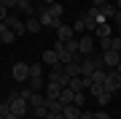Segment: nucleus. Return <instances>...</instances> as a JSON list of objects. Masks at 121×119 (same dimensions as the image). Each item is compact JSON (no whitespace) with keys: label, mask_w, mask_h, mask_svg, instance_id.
<instances>
[{"label":"nucleus","mask_w":121,"mask_h":119,"mask_svg":"<svg viewBox=\"0 0 121 119\" xmlns=\"http://www.w3.org/2000/svg\"><path fill=\"white\" fill-rule=\"evenodd\" d=\"M65 52L70 54V57H81V52H78V38H70V41H65Z\"/></svg>","instance_id":"nucleus-14"},{"label":"nucleus","mask_w":121,"mask_h":119,"mask_svg":"<svg viewBox=\"0 0 121 119\" xmlns=\"http://www.w3.org/2000/svg\"><path fill=\"white\" fill-rule=\"evenodd\" d=\"M113 71H116V73H118V76H121V62H118V65H116V68H113Z\"/></svg>","instance_id":"nucleus-41"},{"label":"nucleus","mask_w":121,"mask_h":119,"mask_svg":"<svg viewBox=\"0 0 121 119\" xmlns=\"http://www.w3.org/2000/svg\"><path fill=\"white\" fill-rule=\"evenodd\" d=\"M81 111H83V108H78L75 103H67V106L62 108V114H65V119H78V116H81Z\"/></svg>","instance_id":"nucleus-12"},{"label":"nucleus","mask_w":121,"mask_h":119,"mask_svg":"<svg viewBox=\"0 0 121 119\" xmlns=\"http://www.w3.org/2000/svg\"><path fill=\"white\" fill-rule=\"evenodd\" d=\"M43 119H65V114H62V111H46Z\"/></svg>","instance_id":"nucleus-30"},{"label":"nucleus","mask_w":121,"mask_h":119,"mask_svg":"<svg viewBox=\"0 0 121 119\" xmlns=\"http://www.w3.org/2000/svg\"><path fill=\"white\" fill-rule=\"evenodd\" d=\"M5 16H8V8H5V5H0V22H3Z\"/></svg>","instance_id":"nucleus-38"},{"label":"nucleus","mask_w":121,"mask_h":119,"mask_svg":"<svg viewBox=\"0 0 121 119\" xmlns=\"http://www.w3.org/2000/svg\"><path fill=\"white\" fill-rule=\"evenodd\" d=\"M43 87H46V79H43V76H32V79H30V89H32V92H40Z\"/></svg>","instance_id":"nucleus-21"},{"label":"nucleus","mask_w":121,"mask_h":119,"mask_svg":"<svg viewBox=\"0 0 121 119\" xmlns=\"http://www.w3.org/2000/svg\"><path fill=\"white\" fill-rule=\"evenodd\" d=\"M46 81H56V84H62V87H67V81H70V79H67V73H65V65H62V62H59V65H54Z\"/></svg>","instance_id":"nucleus-5"},{"label":"nucleus","mask_w":121,"mask_h":119,"mask_svg":"<svg viewBox=\"0 0 121 119\" xmlns=\"http://www.w3.org/2000/svg\"><path fill=\"white\" fill-rule=\"evenodd\" d=\"M27 106H30V108H38V106H43V95H40V92H32L30 97H27Z\"/></svg>","instance_id":"nucleus-22"},{"label":"nucleus","mask_w":121,"mask_h":119,"mask_svg":"<svg viewBox=\"0 0 121 119\" xmlns=\"http://www.w3.org/2000/svg\"><path fill=\"white\" fill-rule=\"evenodd\" d=\"M99 46H102V52H108L110 49V38H99Z\"/></svg>","instance_id":"nucleus-34"},{"label":"nucleus","mask_w":121,"mask_h":119,"mask_svg":"<svg viewBox=\"0 0 121 119\" xmlns=\"http://www.w3.org/2000/svg\"><path fill=\"white\" fill-rule=\"evenodd\" d=\"M105 3H108V0H91V5H97V8H99V5H105Z\"/></svg>","instance_id":"nucleus-39"},{"label":"nucleus","mask_w":121,"mask_h":119,"mask_svg":"<svg viewBox=\"0 0 121 119\" xmlns=\"http://www.w3.org/2000/svg\"><path fill=\"white\" fill-rule=\"evenodd\" d=\"M70 38H75L73 24H65V22H62L59 27H56V41H70Z\"/></svg>","instance_id":"nucleus-10"},{"label":"nucleus","mask_w":121,"mask_h":119,"mask_svg":"<svg viewBox=\"0 0 121 119\" xmlns=\"http://www.w3.org/2000/svg\"><path fill=\"white\" fill-rule=\"evenodd\" d=\"M13 41H16L13 30H8V27H5V30H0V43H13Z\"/></svg>","instance_id":"nucleus-24"},{"label":"nucleus","mask_w":121,"mask_h":119,"mask_svg":"<svg viewBox=\"0 0 121 119\" xmlns=\"http://www.w3.org/2000/svg\"><path fill=\"white\" fill-rule=\"evenodd\" d=\"M0 5H5V8H16V0H0Z\"/></svg>","instance_id":"nucleus-36"},{"label":"nucleus","mask_w":121,"mask_h":119,"mask_svg":"<svg viewBox=\"0 0 121 119\" xmlns=\"http://www.w3.org/2000/svg\"><path fill=\"white\" fill-rule=\"evenodd\" d=\"M78 119H94V114H91V111H86V108H83V111H81V116H78Z\"/></svg>","instance_id":"nucleus-37"},{"label":"nucleus","mask_w":121,"mask_h":119,"mask_svg":"<svg viewBox=\"0 0 121 119\" xmlns=\"http://www.w3.org/2000/svg\"><path fill=\"white\" fill-rule=\"evenodd\" d=\"M105 76H108V68H97L91 76H86L89 84H105Z\"/></svg>","instance_id":"nucleus-11"},{"label":"nucleus","mask_w":121,"mask_h":119,"mask_svg":"<svg viewBox=\"0 0 121 119\" xmlns=\"http://www.w3.org/2000/svg\"><path fill=\"white\" fill-rule=\"evenodd\" d=\"M116 5H110V3H105V5H99V14H102V19H105V22H108V19H113V16H116Z\"/></svg>","instance_id":"nucleus-19"},{"label":"nucleus","mask_w":121,"mask_h":119,"mask_svg":"<svg viewBox=\"0 0 121 119\" xmlns=\"http://www.w3.org/2000/svg\"><path fill=\"white\" fill-rule=\"evenodd\" d=\"M43 65H48V68L59 65V57H56V52H54V49H48V52H43Z\"/></svg>","instance_id":"nucleus-18"},{"label":"nucleus","mask_w":121,"mask_h":119,"mask_svg":"<svg viewBox=\"0 0 121 119\" xmlns=\"http://www.w3.org/2000/svg\"><path fill=\"white\" fill-rule=\"evenodd\" d=\"M13 81H30V65L27 62H13Z\"/></svg>","instance_id":"nucleus-6"},{"label":"nucleus","mask_w":121,"mask_h":119,"mask_svg":"<svg viewBox=\"0 0 121 119\" xmlns=\"http://www.w3.org/2000/svg\"><path fill=\"white\" fill-rule=\"evenodd\" d=\"M102 89H105V87H102V84H89V92H91V95H94V97H97L99 92H102Z\"/></svg>","instance_id":"nucleus-31"},{"label":"nucleus","mask_w":121,"mask_h":119,"mask_svg":"<svg viewBox=\"0 0 121 119\" xmlns=\"http://www.w3.org/2000/svg\"><path fill=\"white\" fill-rule=\"evenodd\" d=\"M73 97H75V92L70 87H62V92H59V97H56V100L62 103V106H67V103H73Z\"/></svg>","instance_id":"nucleus-16"},{"label":"nucleus","mask_w":121,"mask_h":119,"mask_svg":"<svg viewBox=\"0 0 121 119\" xmlns=\"http://www.w3.org/2000/svg\"><path fill=\"white\" fill-rule=\"evenodd\" d=\"M94 119H110V114L102 108V111H97V114H94Z\"/></svg>","instance_id":"nucleus-35"},{"label":"nucleus","mask_w":121,"mask_h":119,"mask_svg":"<svg viewBox=\"0 0 121 119\" xmlns=\"http://www.w3.org/2000/svg\"><path fill=\"white\" fill-rule=\"evenodd\" d=\"M32 76H43V62H30V79Z\"/></svg>","instance_id":"nucleus-25"},{"label":"nucleus","mask_w":121,"mask_h":119,"mask_svg":"<svg viewBox=\"0 0 121 119\" xmlns=\"http://www.w3.org/2000/svg\"><path fill=\"white\" fill-rule=\"evenodd\" d=\"M97 68H105V65H102V60H94L91 54L81 60V76H91V73L97 71Z\"/></svg>","instance_id":"nucleus-4"},{"label":"nucleus","mask_w":121,"mask_h":119,"mask_svg":"<svg viewBox=\"0 0 121 119\" xmlns=\"http://www.w3.org/2000/svg\"><path fill=\"white\" fill-rule=\"evenodd\" d=\"M78 52H81L83 57H89V54L94 52V38H89V35H83V38H78Z\"/></svg>","instance_id":"nucleus-9"},{"label":"nucleus","mask_w":121,"mask_h":119,"mask_svg":"<svg viewBox=\"0 0 121 119\" xmlns=\"http://www.w3.org/2000/svg\"><path fill=\"white\" fill-rule=\"evenodd\" d=\"M94 35H97V38H110V35H113V33H110V24H108V22L97 24V27H94Z\"/></svg>","instance_id":"nucleus-20"},{"label":"nucleus","mask_w":121,"mask_h":119,"mask_svg":"<svg viewBox=\"0 0 121 119\" xmlns=\"http://www.w3.org/2000/svg\"><path fill=\"white\" fill-rule=\"evenodd\" d=\"M59 92H62V84H56V81H46V97H59Z\"/></svg>","instance_id":"nucleus-13"},{"label":"nucleus","mask_w":121,"mask_h":119,"mask_svg":"<svg viewBox=\"0 0 121 119\" xmlns=\"http://www.w3.org/2000/svg\"><path fill=\"white\" fill-rule=\"evenodd\" d=\"M3 27H8V30H13V35H16V38H22L24 35V22H22V19H16V16H11V14H8V16H5L3 19Z\"/></svg>","instance_id":"nucleus-2"},{"label":"nucleus","mask_w":121,"mask_h":119,"mask_svg":"<svg viewBox=\"0 0 121 119\" xmlns=\"http://www.w3.org/2000/svg\"><path fill=\"white\" fill-rule=\"evenodd\" d=\"M0 119H3V116H0Z\"/></svg>","instance_id":"nucleus-44"},{"label":"nucleus","mask_w":121,"mask_h":119,"mask_svg":"<svg viewBox=\"0 0 121 119\" xmlns=\"http://www.w3.org/2000/svg\"><path fill=\"white\" fill-rule=\"evenodd\" d=\"M67 87L73 89V92H86L89 89V79L86 76H73V79L67 81Z\"/></svg>","instance_id":"nucleus-8"},{"label":"nucleus","mask_w":121,"mask_h":119,"mask_svg":"<svg viewBox=\"0 0 121 119\" xmlns=\"http://www.w3.org/2000/svg\"><path fill=\"white\" fill-rule=\"evenodd\" d=\"M32 114L38 116V119H43V116H46V106H38V108H32Z\"/></svg>","instance_id":"nucleus-32"},{"label":"nucleus","mask_w":121,"mask_h":119,"mask_svg":"<svg viewBox=\"0 0 121 119\" xmlns=\"http://www.w3.org/2000/svg\"><path fill=\"white\" fill-rule=\"evenodd\" d=\"M16 8L24 11L27 16H35V5H32V0H16Z\"/></svg>","instance_id":"nucleus-15"},{"label":"nucleus","mask_w":121,"mask_h":119,"mask_svg":"<svg viewBox=\"0 0 121 119\" xmlns=\"http://www.w3.org/2000/svg\"><path fill=\"white\" fill-rule=\"evenodd\" d=\"M110 97H113V95H110V92H105V89H102V92L97 95V103H99V106L105 108V106H108V103H110Z\"/></svg>","instance_id":"nucleus-26"},{"label":"nucleus","mask_w":121,"mask_h":119,"mask_svg":"<svg viewBox=\"0 0 121 119\" xmlns=\"http://www.w3.org/2000/svg\"><path fill=\"white\" fill-rule=\"evenodd\" d=\"M110 49L113 52H121V35H110Z\"/></svg>","instance_id":"nucleus-29"},{"label":"nucleus","mask_w":121,"mask_h":119,"mask_svg":"<svg viewBox=\"0 0 121 119\" xmlns=\"http://www.w3.org/2000/svg\"><path fill=\"white\" fill-rule=\"evenodd\" d=\"M81 19H83V24H86V30H91V33H94V27H97V22H94V19H91L89 14H83Z\"/></svg>","instance_id":"nucleus-28"},{"label":"nucleus","mask_w":121,"mask_h":119,"mask_svg":"<svg viewBox=\"0 0 121 119\" xmlns=\"http://www.w3.org/2000/svg\"><path fill=\"white\" fill-rule=\"evenodd\" d=\"M73 103H75L78 108H83V106H86V95H83V92H75V97H73Z\"/></svg>","instance_id":"nucleus-27"},{"label":"nucleus","mask_w":121,"mask_h":119,"mask_svg":"<svg viewBox=\"0 0 121 119\" xmlns=\"http://www.w3.org/2000/svg\"><path fill=\"white\" fill-rule=\"evenodd\" d=\"M40 27H43V24L38 22V16H27V22H24V30L27 33H40Z\"/></svg>","instance_id":"nucleus-17"},{"label":"nucleus","mask_w":121,"mask_h":119,"mask_svg":"<svg viewBox=\"0 0 121 119\" xmlns=\"http://www.w3.org/2000/svg\"><path fill=\"white\" fill-rule=\"evenodd\" d=\"M105 92H110V95H116L118 89H121V76L116 73V71H108V76H105Z\"/></svg>","instance_id":"nucleus-3"},{"label":"nucleus","mask_w":121,"mask_h":119,"mask_svg":"<svg viewBox=\"0 0 121 119\" xmlns=\"http://www.w3.org/2000/svg\"><path fill=\"white\" fill-rule=\"evenodd\" d=\"M48 14H51L54 19H62V14H65V8H62V3H51V5H46Z\"/></svg>","instance_id":"nucleus-23"},{"label":"nucleus","mask_w":121,"mask_h":119,"mask_svg":"<svg viewBox=\"0 0 121 119\" xmlns=\"http://www.w3.org/2000/svg\"><path fill=\"white\" fill-rule=\"evenodd\" d=\"M116 8H118V11H121V0H118V3H116Z\"/></svg>","instance_id":"nucleus-43"},{"label":"nucleus","mask_w":121,"mask_h":119,"mask_svg":"<svg viewBox=\"0 0 121 119\" xmlns=\"http://www.w3.org/2000/svg\"><path fill=\"white\" fill-rule=\"evenodd\" d=\"M40 3H43V5H51V3H56V0H40Z\"/></svg>","instance_id":"nucleus-40"},{"label":"nucleus","mask_w":121,"mask_h":119,"mask_svg":"<svg viewBox=\"0 0 121 119\" xmlns=\"http://www.w3.org/2000/svg\"><path fill=\"white\" fill-rule=\"evenodd\" d=\"M8 106H11V114H13V119H24V114L30 111V106H27V100L19 92H11L8 95Z\"/></svg>","instance_id":"nucleus-1"},{"label":"nucleus","mask_w":121,"mask_h":119,"mask_svg":"<svg viewBox=\"0 0 121 119\" xmlns=\"http://www.w3.org/2000/svg\"><path fill=\"white\" fill-rule=\"evenodd\" d=\"M118 62H121V52H113V49H108V52L102 54V65L108 68V71H113Z\"/></svg>","instance_id":"nucleus-7"},{"label":"nucleus","mask_w":121,"mask_h":119,"mask_svg":"<svg viewBox=\"0 0 121 119\" xmlns=\"http://www.w3.org/2000/svg\"><path fill=\"white\" fill-rule=\"evenodd\" d=\"M116 27H118V35H121V22H116Z\"/></svg>","instance_id":"nucleus-42"},{"label":"nucleus","mask_w":121,"mask_h":119,"mask_svg":"<svg viewBox=\"0 0 121 119\" xmlns=\"http://www.w3.org/2000/svg\"><path fill=\"white\" fill-rule=\"evenodd\" d=\"M73 30H75V33H83V30H86V24H83V19H78V22L73 24Z\"/></svg>","instance_id":"nucleus-33"},{"label":"nucleus","mask_w":121,"mask_h":119,"mask_svg":"<svg viewBox=\"0 0 121 119\" xmlns=\"http://www.w3.org/2000/svg\"><path fill=\"white\" fill-rule=\"evenodd\" d=\"M0 60H3V57H0Z\"/></svg>","instance_id":"nucleus-45"}]
</instances>
